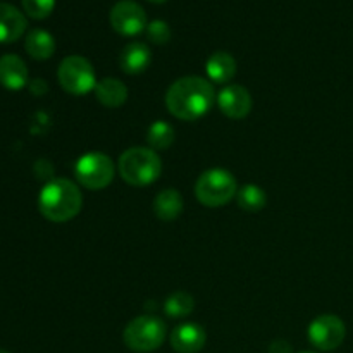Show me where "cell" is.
<instances>
[{
	"instance_id": "25",
	"label": "cell",
	"mask_w": 353,
	"mask_h": 353,
	"mask_svg": "<svg viewBox=\"0 0 353 353\" xmlns=\"http://www.w3.org/2000/svg\"><path fill=\"white\" fill-rule=\"evenodd\" d=\"M152 2H164V0H152Z\"/></svg>"
},
{
	"instance_id": "13",
	"label": "cell",
	"mask_w": 353,
	"mask_h": 353,
	"mask_svg": "<svg viewBox=\"0 0 353 353\" xmlns=\"http://www.w3.org/2000/svg\"><path fill=\"white\" fill-rule=\"evenodd\" d=\"M28 21L17 7L0 2V43H12L26 31Z\"/></svg>"
},
{
	"instance_id": "22",
	"label": "cell",
	"mask_w": 353,
	"mask_h": 353,
	"mask_svg": "<svg viewBox=\"0 0 353 353\" xmlns=\"http://www.w3.org/2000/svg\"><path fill=\"white\" fill-rule=\"evenodd\" d=\"M145 30H147V37L152 43H168L169 38H171V28H169V24L162 19L150 21Z\"/></svg>"
},
{
	"instance_id": "21",
	"label": "cell",
	"mask_w": 353,
	"mask_h": 353,
	"mask_svg": "<svg viewBox=\"0 0 353 353\" xmlns=\"http://www.w3.org/2000/svg\"><path fill=\"white\" fill-rule=\"evenodd\" d=\"M193 307H195L193 296L185 292L172 293L164 303V310L169 317H186L192 314Z\"/></svg>"
},
{
	"instance_id": "10",
	"label": "cell",
	"mask_w": 353,
	"mask_h": 353,
	"mask_svg": "<svg viewBox=\"0 0 353 353\" xmlns=\"http://www.w3.org/2000/svg\"><path fill=\"white\" fill-rule=\"evenodd\" d=\"M217 105H219L221 112L230 119H243L250 114L254 102H252L250 92L247 88L240 85H230L219 92Z\"/></svg>"
},
{
	"instance_id": "1",
	"label": "cell",
	"mask_w": 353,
	"mask_h": 353,
	"mask_svg": "<svg viewBox=\"0 0 353 353\" xmlns=\"http://www.w3.org/2000/svg\"><path fill=\"white\" fill-rule=\"evenodd\" d=\"M216 102L212 83L200 76H185L169 86L165 93L168 110L181 121H196L205 116Z\"/></svg>"
},
{
	"instance_id": "3",
	"label": "cell",
	"mask_w": 353,
	"mask_h": 353,
	"mask_svg": "<svg viewBox=\"0 0 353 353\" xmlns=\"http://www.w3.org/2000/svg\"><path fill=\"white\" fill-rule=\"evenodd\" d=\"M117 171L128 185L147 186L161 176L162 161L150 147H131L119 157Z\"/></svg>"
},
{
	"instance_id": "18",
	"label": "cell",
	"mask_w": 353,
	"mask_h": 353,
	"mask_svg": "<svg viewBox=\"0 0 353 353\" xmlns=\"http://www.w3.org/2000/svg\"><path fill=\"white\" fill-rule=\"evenodd\" d=\"M24 48L28 54L37 61H47L54 55L55 52V40L47 30H31L26 34V41H24Z\"/></svg>"
},
{
	"instance_id": "6",
	"label": "cell",
	"mask_w": 353,
	"mask_h": 353,
	"mask_svg": "<svg viewBox=\"0 0 353 353\" xmlns=\"http://www.w3.org/2000/svg\"><path fill=\"white\" fill-rule=\"evenodd\" d=\"M57 78L64 92L69 95H86L97 86L95 69L88 59L81 55H69L61 62L57 71Z\"/></svg>"
},
{
	"instance_id": "23",
	"label": "cell",
	"mask_w": 353,
	"mask_h": 353,
	"mask_svg": "<svg viewBox=\"0 0 353 353\" xmlns=\"http://www.w3.org/2000/svg\"><path fill=\"white\" fill-rule=\"evenodd\" d=\"M55 0H23L26 14L33 19H43L54 10Z\"/></svg>"
},
{
	"instance_id": "19",
	"label": "cell",
	"mask_w": 353,
	"mask_h": 353,
	"mask_svg": "<svg viewBox=\"0 0 353 353\" xmlns=\"http://www.w3.org/2000/svg\"><path fill=\"white\" fill-rule=\"evenodd\" d=\"M236 202L238 205L248 212H257L262 210L268 203V196L265 192L257 185H245L243 188L238 190L236 193Z\"/></svg>"
},
{
	"instance_id": "17",
	"label": "cell",
	"mask_w": 353,
	"mask_h": 353,
	"mask_svg": "<svg viewBox=\"0 0 353 353\" xmlns=\"http://www.w3.org/2000/svg\"><path fill=\"white\" fill-rule=\"evenodd\" d=\"M209 79L214 83H228L236 74V61L228 52H214L205 64Z\"/></svg>"
},
{
	"instance_id": "11",
	"label": "cell",
	"mask_w": 353,
	"mask_h": 353,
	"mask_svg": "<svg viewBox=\"0 0 353 353\" xmlns=\"http://www.w3.org/2000/svg\"><path fill=\"white\" fill-rule=\"evenodd\" d=\"M207 341L205 330L196 323H185L176 327L171 334V345L179 353H196Z\"/></svg>"
},
{
	"instance_id": "20",
	"label": "cell",
	"mask_w": 353,
	"mask_h": 353,
	"mask_svg": "<svg viewBox=\"0 0 353 353\" xmlns=\"http://www.w3.org/2000/svg\"><path fill=\"white\" fill-rule=\"evenodd\" d=\"M148 145L152 150H168L174 141V130L165 121H155L147 133Z\"/></svg>"
},
{
	"instance_id": "12",
	"label": "cell",
	"mask_w": 353,
	"mask_h": 353,
	"mask_svg": "<svg viewBox=\"0 0 353 353\" xmlns=\"http://www.w3.org/2000/svg\"><path fill=\"white\" fill-rule=\"evenodd\" d=\"M0 85L12 92L28 85L26 62L19 55L6 54L0 57Z\"/></svg>"
},
{
	"instance_id": "27",
	"label": "cell",
	"mask_w": 353,
	"mask_h": 353,
	"mask_svg": "<svg viewBox=\"0 0 353 353\" xmlns=\"http://www.w3.org/2000/svg\"><path fill=\"white\" fill-rule=\"evenodd\" d=\"M0 353H9V352H0Z\"/></svg>"
},
{
	"instance_id": "8",
	"label": "cell",
	"mask_w": 353,
	"mask_h": 353,
	"mask_svg": "<svg viewBox=\"0 0 353 353\" xmlns=\"http://www.w3.org/2000/svg\"><path fill=\"white\" fill-rule=\"evenodd\" d=\"M347 336L345 323L338 316L324 314L314 319L309 326V340L316 348L323 352L336 350Z\"/></svg>"
},
{
	"instance_id": "24",
	"label": "cell",
	"mask_w": 353,
	"mask_h": 353,
	"mask_svg": "<svg viewBox=\"0 0 353 353\" xmlns=\"http://www.w3.org/2000/svg\"><path fill=\"white\" fill-rule=\"evenodd\" d=\"M269 353H292V347L283 340L272 341L271 347H269Z\"/></svg>"
},
{
	"instance_id": "2",
	"label": "cell",
	"mask_w": 353,
	"mask_h": 353,
	"mask_svg": "<svg viewBox=\"0 0 353 353\" xmlns=\"http://www.w3.org/2000/svg\"><path fill=\"white\" fill-rule=\"evenodd\" d=\"M83 207V195L71 179H52L41 188L38 209L52 223H68L74 219Z\"/></svg>"
},
{
	"instance_id": "26",
	"label": "cell",
	"mask_w": 353,
	"mask_h": 353,
	"mask_svg": "<svg viewBox=\"0 0 353 353\" xmlns=\"http://www.w3.org/2000/svg\"><path fill=\"white\" fill-rule=\"evenodd\" d=\"M302 353H314V352H302Z\"/></svg>"
},
{
	"instance_id": "14",
	"label": "cell",
	"mask_w": 353,
	"mask_h": 353,
	"mask_svg": "<svg viewBox=\"0 0 353 353\" xmlns=\"http://www.w3.org/2000/svg\"><path fill=\"white\" fill-rule=\"evenodd\" d=\"M152 52L143 41H131L123 48L119 55V64L126 74H140L150 65Z\"/></svg>"
},
{
	"instance_id": "9",
	"label": "cell",
	"mask_w": 353,
	"mask_h": 353,
	"mask_svg": "<svg viewBox=\"0 0 353 353\" xmlns=\"http://www.w3.org/2000/svg\"><path fill=\"white\" fill-rule=\"evenodd\" d=\"M110 24L117 33L133 37L147 28V12L134 0H119L110 9Z\"/></svg>"
},
{
	"instance_id": "7",
	"label": "cell",
	"mask_w": 353,
	"mask_h": 353,
	"mask_svg": "<svg viewBox=\"0 0 353 353\" xmlns=\"http://www.w3.org/2000/svg\"><path fill=\"white\" fill-rule=\"evenodd\" d=\"M76 179L86 190H103L112 183L116 165L109 155L102 152H90L78 159L74 168Z\"/></svg>"
},
{
	"instance_id": "4",
	"label": "cell",
	"mask_w": 353,
	"mask_h": 353,
	"mask_svg": "<svg viewBox=\"0 0 353 353\" xmlns=\"http://www.w3.org/2000/svg\"><path fill=\"white\" fill-rule=\"evenodd\" d=\"M238 185L226 169H209L202 172L195 185V195L205 207H223L236 196Z\"/></svg>"
},
{
	"instance_id": "5",
	"label": "cell",
	"mask_w": 353,
	"mask_h": 353,
	"mask_svg": "<svg viewBox=\"0 0 353 353\" xmlns=\"http://www.w3.org/2000/svg\"><path fill=\"white\" fill-rule=\"evenodd\" d=\"M123 340L130 350L138 353L154 352L164 343L165 324L155 316H140L131 321L123 333Z\"/></svg>"
},
{
	"instance_id": "16",
	"label": "cell",
	"mask_w": 353,
	"mask_h": 353,
	"mask_svg": "<svg viewBox=\"0 0 353 353\" xmlns=\"http://www.w3.org/2000/svg\"><path fill=\"white\" fill-rule=\"evenodd\" d=\"M183 207H185V202H183L181 193L172 188L161 192L154 200L155 216L161 221H165V223L178 219L183 212Z\"/></svg>"
},
{
	"instance_id": "15",
	"label": "cell",
	"mask_w": 353,
	"mask_h": 353,
	"mask_svg": "<svg viewBox=\"0 0 353 353\" xmlns=\"http://www.w3.org/2000/svg\"><path fill=\"white\" fill-rule=\"evenodd\" d=\"M95 95L103 107L117 109L128 100V88L121 79L117 78H103L97 83Z\"/></svg>"
}]
</instances>
